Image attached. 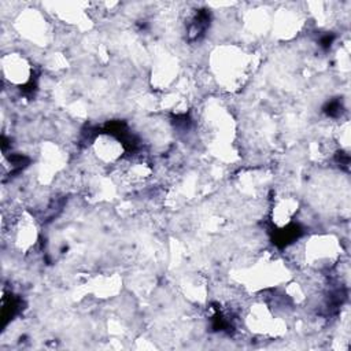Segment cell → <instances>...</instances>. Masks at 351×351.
<instances>
[{
	"label": "cell",
	"mask_w": 351,
	"mask_h": 351,
	"mask_svg": "<svg viewBox=\"0 0 351 351\" xmlns=\"http://www.w3.org/2000/svg\"><path fill=\"white\" fill-rule=\"evenodd\" d=\"M298 207L299 204L295 196H291V195L276 196L271 207L273 223L280 229L288 228L289 223L293 221V217L298 214Z\"/></svg>",
	"instance_id": "5b68a950"
},
{
	"label": "cell",
	"mask_w": 351,
	"mask_h": 351,
	"mask_svg": "<svg viewBox=\"0 0 351 351\" xmlns=\"http://www.w3.org/2000/svg\"><path fill=\"white\" fill-rule=\"evenodd\" d=\"M247 67V56L233 47L218 49L214 53L213 70L217 75L215 78H218L226 88L241 84Z\"/></svg>",
	"instance_id": "7a4b0ae2"
},
{
	"label": "cell",
	"mask_w": 351,
	"mask_h": 351,
	"mask_svg": "<svg viewBox=\"0 0 351 351\" xmlns=\"http://www.w3.org/2000/svg\"><path fill=\"white\" fill-rule=\"evenodd\" d=\"M93 156L101 165H118L125 158V145L115 134L110 132L99 133L92 141Z\"/></svg>",
	"instance_id": "3957f363"
},
{
	"label": "cell",
	"mask_w": 351,
	"mask_h": 351,
	"mask_svg": "<svg viewBox=\"0 0 351 351\" xmlns=\"http://www.w3.org/2000/svg\"><path fill=\"white\" fill-rule=\"evenodd\" d=\"M1 73H3V78L8 81L10 85L21 86L30 81L33 74V67L23 55L12 52L3 56Z\"/></svg>",
	"instance_id": "277c9868"
},
{
	"label": "cell",
	"mask_w": 351,
	"mask_h": 351,
	"mask_svg": "<svg viewBox=\"0 0 351 351\" xmlns=\"http://www.w3.org/2000/svg\"><path fill=\"white\" fill-rule=\"evenodd\" d=\"M298 261L314 270L330 269L340 258V245L332 234H315L299 247Z\"/></svg>",
	"instance_id": "6da1fadb"
}]
</instances>
